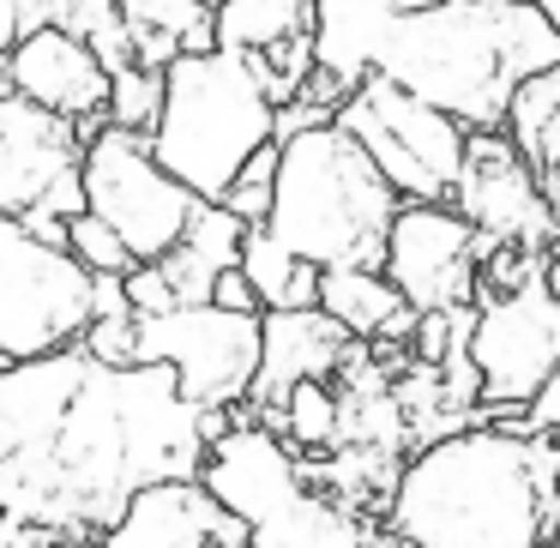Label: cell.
<instances>
[{"mask_svg": "<svg viewBox=\"0 0 560 548\" xmlns=\"http://www.w3.org/2000/svg\"><path fill=\"white\" fill-rule=\"evenodd\" d=\"M235 410H199L163 362L115 368L85 343L0 368V512L109 536L151 482L199 476Z\"/></svg>", "mask_w": 560, "mask_h": 548, "instance_id": "cell-1", "label": "cell"}, {"mask_svg": "<svg viewBox=\"0 0 560 548\" xmlns=\"http://www.w3.org/2000/svg\"><path fill=\"white\" fill-rule=\"evenodd\" d=\"M555 518L560 446L518 416L428 440L386 500V536L404 548H548Z\"/></svg>", "mask_w": 560, "mask_h": 548, "instance_id": "cell-2", "label": "cell"}, {"mask_svg": "<svg viewBox=\"0 0 560 548\" xmlns=\"http://www.w3.org/2000/svg\"><path fill=\"white\" fill-rule=\"evenodd\" d=\"M548 67H560V25L536 0H440L392 25L374 73L458 115L470 133H506L518 85Z\"/></svg>", "mask_w": 560, "mask_h": 548, "instance_id": "cell-3", "label": "cell"}, {"mask_svg": "<svg viewBox=\"0 0 560 548\" xmlns=\"http://www.w3.org/2000/svg\"><path fill=\"white\" fill-rule=\"evenodd\" d=\"M278 145V199L266 230L319 271L386 266V235L404 211V194L380 175L362 139L338 121H319Z\"/></svg>", "mask_w": 560, "mask_h": 548, "instance_id": "cell-4", "label": "cell"}, {"mask_svg": "<svg viewBox=\"0 0 560 548\" xmlns=\"http://www.w3.org/2000/svg\"><path fill=\"white\" fill-rule=\"evenodd\" d=\"M266 145H278V103L247 55L199 49L163 67V115L151 127V151L187 194L223 206Z\"/></svg>", "mask_w": 560, "mask_h": 548, "instance_id": "cell-5", "label": "cell"}, {"mask_svg": "<svg viewBox=\"0 0 560 548\" xmlns=\"http://www.w3.org/2000/svg\"><path fill=\"white\" fill-rule=\"evenodd\" d=\"M199 482L247 524L254 548H374L386 530L314 488L302 452L259 416H235L206 452Z\"/></svg>", "mask_w": 560, "mask_h": 548, "instance_id": "cell-6", "label": "cell"}, {"mask_svg": "<svg viewBox=\"0 0 560 548\" xmlns=\"http://www.w3.org/2000/svg\"><path fill=\"white\" fill-rule=\"evenodd\" d=\"M103 278L67 242L0 211V362H43L97 326Z\"/></svg>", "mask_w": 560, "mask_h": 548, "instance_id": "cell-7", "label": "cell"}, {"mask_svg": "<svg viewBox=\"0 0 560 548\" xmlns=\"http://www.w3.org/2000/svg\"><path fill=\"white\" fill-rule=\"evenodd\" d=\"M338 127L362 139V151L380 163L404 199H452L458 194L464 158H470V127L458 115L422 103L416 91L392 85L386 73H368L343 97Z\"/></svg>", "mask_w": 560, "mask_h": 548, "instance_id": "cell-8", "label": "cell"}, {"mask_svg": "<svg viewBox=\"0 0 560 548\" xmlns=\"http://www.w3.org/2000/svg\"><path fill=\"white\" fill-rule=\"evenodd\" d=\"M79 175H85V211H97L133 247L139 266L170 259L182 247V235L194 230L199 206H206L158 163L151 133H133V127H115V121L85 139V170Z\"/></svg>", "mask_w": 560, "mask_h": 548, "instance_id": "cell-9", "label": "cell"}, {"mask_svg": "<svg viewBox=\"0 0 560 548\" xmlns=\"http://www.w3.org/2000/svg\"><path fill=\"white\" fill-rule=\"evenodd\" d=\"M85 127L43 103L0 91V211L25 218L37 235L67 242L85 211Z\"/></svg>", "mask_w": 560, "mask_h": 548, "instance_id": "cell-10", "label": "cell"}, {"mask_svg": "<svg viewBox=\"0 0 560 548\" xmlns=\"http://www.w3.org/2000/svg\"><path fill=\"white\" fill-rule=\"evenodd\" d=\"M470 362L482 380V410L524 416L536 392L560 374V302L548 278H524L518 290H482L470 326Z\"/></svg>", "mask_w": 560, "mask_h": 548, "instance_id": "cell-11", "label": "cell"}, {"mask_svg": "<svg viewBox=\"0 0 560 548\" xmlns=\"http://www.w3.org/2000/svg\"><path fill=\"white\" fill-rule=\"evenodd\" d=\"M259 355H266V314H230L218 302L139 314V362L175 368L199 410H242Z\"/></svg>", "mask_w": 560, "mask_h": 548, "instance_id": "cell-12", "label": "cell"}, {"mask_svg": "<svg viewBox=\"0 0 560 548\" xmlns=\"http://www.w3.org/2000/svg\"><path fill=\"white\" fill-rule=\"evenodd\" d=\"M488 242L452 199H404L386 235V278L404 290L416 314H458L482 295Z\"/></svg>", "mask_w": 560, "mask_h": 548, "instance_id": "cell-13", "label": "cell"}, {"mask_svg": "<svg viewBox=\"0 0 560 548\" xmlns=\"http://www.w3.org/2000/svg\"><path fill=\"white\" fill-rule=\"evenodd\" d=\"M452 206L482 230L488 247L548 254V242L560 235V211L542 194V175L524 163V151L506 133H470V158H464Z\"/></svg>", "mask_w": 560, "mask_h": 548, "instance_id": "cell-14", "label": "cell"}, {"mask_svg": "<svg viewBox=\"0 0 560 548\" xmlns=\"http://www.w3.org/2000/svg\"><path fill=\"white\" fill-rule=\"evenodd\" d=\"M7 61V85L19 97L43 103V109L67 115V121L85 127V139L97 127H109V103H115V67L91 49L79 31L67 25H37L31 37H19Z\"/></svg>", "mask_w": 560, "mask_h": 548, "instance_id": "cell-15", "label": "cell"}, {"mask_svg": "<svg viewBox=\"0 0 560 548\" xmlns=\"http://www.w3.org/2000/svg\"><path fill=\"white\" fill-rule=\"evenodd\" d=\"M355 343L362 338H350L326 307H271L266 314V355H259L254 392H247L254 416L278 428L290 392L307 386V380H338L350 368Z\"/></svg>", "mask_w": 560, "mask_h": 548, "instance_id": "cell-16", "label": "cell"}, {"mask_svg": "<svg viewBox=\"0 0 560 548\" xmlns=\"http://www.w3.org/2000/svg\"><path fill=\"white\" fill-rule=\"evenodd\" d=\"M103 543L109 548H254V536L199 476H175V482H151L145 494H133V506L115 518V530Z\"/></svg>", "mask_w": 560, "mask_h": 548, "instance_id": "cell-17", "label": "cell"}, {"mask_svg": "<svg viewBox=\"0 0 560 548\" xmlns=\"http://www.w3.org/2000/svg\"><path fill=\"white\" fill-rule=\"evenodd\" d=\"M440 0H314V49H319V73L350 97L368 73L380 67L392 25L404 13H422Z\"/></svg>", "mask_w": 560, "mask_h": 548, "instance_id": "cell-18", "label": "cell"}, {"mask_svg": "<svg viewBox=\"0 0 560 548\" xmlns=\"http://www.w3.org/2000/svg\"><path fill=\"white\" fill-rule=\"evenodd\" d=\"M319 307L362 343H410L422 314L380 266H338L319 278Z\"/></svg>", "mask_w": 560, "mask_h": 548, "instance_id": "cell-19", "label": "cell"}, {"mask_svg": "<svg viewBox=\"0 0 560 548\" xmlns=\"http://www.w3.org/2000/svg\"><path fill=\"white\" fill-rule=\"evenodd\" d=\"M247 230L254 223H242L230 206H199V218H194V230L182 235V247H175L170 259H158L163 266V278L175 283V295H182V307H194V302H211V290H218V278L230 266H242V242H247Z\"/></svg>", "mask_w": 560, "mask_h": 548, "instance_id": "cell-20", "label": "cell"}, {"mask_svg": "<svg viewBox=\"0 0 560 548\" xmlns=\"http://www.w3.org/2000/svg\"><path fill=\"white\" fill-rule=\"evenodd\" d=\"M121 19L145 67H170L175 55L218 49V0H121Z\"/></svg>", "mask_w": 560, "mask_h": 548, "instance_id": "cell-21", "label": "cell"}, {"mask_svg": "<svg viewBox=\"0 0 560 548\" xmlns=\"http://www.w3.org/2000/svg\"><path fill=\"white\" fill-rule=\"evenodd\" d=\"M242 271H247V283L259 290L266 314H271V307H319V278H326V271L307 266L295 247H283L266 223H254V230H247Z\"/></svg>", "mask_w": 560, "mask_h": 548, "instance_id": "cell-22", "label": "cell"}, {"mask_svg": "<svg viewBox=\"0 0 560 548\" xmlns=\"http://www.w3.org/2000/svg\"><path fill=\"white\" fill-rule=\"evenodd\" d=\"M314 31V0H218V49L266 55Z\"/></svg>", "mask_w": 560, "mask_h": 548, "instance_id": "cell-23", "label": "cell"}, {"mask_svg": "<svg viewBox=\"0 0 560 548\" xmlns=\"http://www.w3.org/2000/svg\"><path fill=\"white\" fill-rule=\"evenodd\" d=\"M506 139L524 151V163L536 175H548L560 163V67L518 85V97L506 109Z\"/></svg>", "mask_w": 560, "mask_h": 548, "instance_id": "cell-24", "label": "cell"}, {"mask_svg": "<svg viewBox=\"0 0 560 548\" xmlns=\"http://www.w3.org/2000/svg\"><path fill=\"white\" fill-rule=\"evenodd\" d=\"M278 434L290 440L307 458H331L343 452V392H331V380H307V386L290 392L278 416Z\"/></svg>", "mask_w": 560, "mask_h": 548, "instance_id": "cell-25", "label": "cell"}, {"mask_svg": "<svg viewBox=\"0 0 560 548\" xmlns=\"http://www.w3.org/2000/svg\"><path fill=\"white\" fill-rule=\"evenodd\" d=\"M163 115V67H121L115 73V103H109V121L115 127H133V133H151Z\"/></svg>", "mask_w": 560, "mask_h": 548, "instance_id": "cell-26", "label": "cell"}, {"mask_svg": "<svg viewBox=\"0 0 560 548\" xmlns=\"http://www.w3.org/2000/svg\"><path fill=\"white\" fill-rule=\"evenodd\" d=\"M67 247H73V254L85 259L91 271H97V278H127V271L139 266L133 247H127L121 235H115L109 223L97 218V211H79V218L67 223Z\"/></svg>", "mask_w": 560, "mask_h": 548, "instance_id": "cell-27", "label": "cell"}, {"mask_svg": "<svg viewBox=\"0 0 560 548\" xmlns=\"http://www.w3.org/2000/svg\"><path fill=\"white\" fill-rule=\"evenodd\" d=\"M278 158H283V145H266L242 170V182L230 187V199H223V206H230L242 223H266L271 218V199H278Z\"/></svg>", "mask_w": 560, "mask_h": 548, "instance_id": "cell-28", "label": "cell"}, {"mask_svg": "<svg viewBox=\"0 0 560 548\" xmlns=\"http://www.w3.org/2000/svg\"><path fill=\"white\" fill-rule=\"evenodd\" d=\"M85 350L97 362H115V368H133L139 362V314L121 307V314H97V326L85 331Z\"/></svg>", "mask_w": 560, "mask_h": 548, "instance_id": "cell-29", "label": "cell"}, {"mask_svg": "<svg viewBox=\"0 0 560 548\" xmlns=\"http://www.w3.org/2000/svg\"><path fill=\"white\" fill-rule=\"evenodd\" d=\"M127 302H133L139 314H170V307H182V295L163 278V266H133L127 271Z\"/></svg>", "mask_w": 560, "mask_h": 548, "instance_id": "cell-30", "label": "cell"}, {"mask_svg": "<svg viewBox=\"0 0 560 548\" xmlns=\"http://www.w3.org/2000/svg\"><path fill=\"white\" fill-rule=\"evenodd\" d=\"M211 302L218 307H230V314H266V302H259V290L247 283V271L242 266H230L218 278V290H211Z\"/></svg>", "mask_w": 560, "mask_h": 548, "instance_id": "cell-31", "label": "cell"}, {"mask_svg": "<svg viewBox=\"0 0 560 548\" xmlns=\"http://www.w3.org/2000/svg\"><path fill=\"white\" fill-rule=\"evenodd\" d=\"M55 543H61V530H49L37 518H19V512H0V548H55Z\"/></svg>", "mask_w": 560, "mask_h": 548, "instance_id": "cell-32", "label": "cell"}, {"mask_svg": "<svg viewBox=\"0 0 560 548\" xmlns=\"http://www.w3.org/2000/svg\"><path fill=\"white\" fill-rule=\"evenodd\" d=\"M518 422H524V428H536V434H548V440L560 446V374L548 380L542 392H536V404L518 416Z\"/></svg>", "mask_w": 560, "mask_h": 548, "instance_id": "cell-33", "label": "cell"}, {"mask_svg": "<svg viewBox=\"0 0 560 548\" xmlns=\"http://www.w3.org/2000/svg\"><path fill=\"white\" fill-rule=\"evenodd\" d=\"M542 278H548V290H555V302H560V235L548 242V254H542Z\"/></svg>", "mask_w": 560, "mask_h": 548, "instance_id": "cell-34", "label": "cell"}, {"mask_svg": "<svg viewBox=\"0 0 560 548\" xmlns=\"http://www.w3.org/2000/svg\"><path fill=\"white\" fill-rule=\"evenodd\" d=\"M55 548H109V543H103V536H61Z\"/></svg>", "mask_w": 560, "mask_h": 548, "instance_id": "cell-35", "label": "cell"}, {"mask_svg": "<svg viewBox=\"0 0 560 548\" xmlns=\"http://www.w3.org/2000/svg\"><path fill=\"white\" fill-rule=\"evenodd\" d=\"M536 7H542V13H548V19H555V25H560V0H536Z\"/></svg>", "mask_w": 560, "mask_h": 548, "instance_id": "cell-36", "label": "cell"}, {"mask_svg": "<svg viewBox=\"0 0 560 548\" xmlns=\"http://www.w3.org/2000/svg\"><path fill=\"white\" fill-rule=\"evenodd\" d=\"M374 548H404V543H392V536H380V543Z\"/></svg>", "mask_w": 560, "mask_h": 548, "instance_id": "cell-37", "label": "cell"}, {"mask_svg": "<svg viewBox=\"0 0 560 548\" xmlns=\"http://www.w3.org/2000/svg\"><path fill=\"white\" fill-rule=\"evenodd\" d=\"M0 91H13V85H7V61H0Z\"/></svg>", "mask_w": 560, "mask_h": 548, "instance_id": "cell-38", "label": "cell"}, {"mask_svg": "<svg viewBox=\"0 0 560 548\" xmlns=\"http://www.w3.org/2000/svg\"><path fill=\"white\" fill-rule=\"evenodd\" d=\"M548 548H560V518H555V543H548Z\"/></svg>", "mask_w": 560, "mask_h": 548, "instance_id": "cell-39", "label": "cell"}]
</instances>
